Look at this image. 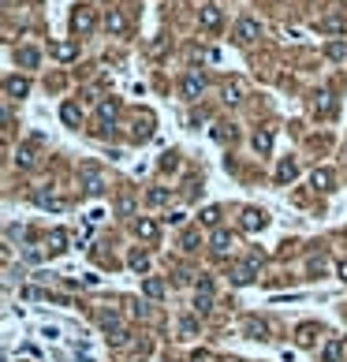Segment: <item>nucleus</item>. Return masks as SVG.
Returning <instances> with one entry per match:
<instances>
[{
	"label": "nucleus",
	"instance_id": "5701e85b",
	"mask_svg": "<svg viewBox=\"0 0 347 362\" xmlns=\"http://www.w3.org/2000/svg\"><path fill=\"white\" fill-rule=\"evenodd\" d=\"M340 276H343V280H347V262H343V265H340Z\"/></svg>",
	"mask_w": 347,
	"mask_h": 362
},
{
	"label": "nucleus",
	"instance_id": "f257e3e1",
	"mask_svg": "<svg viewBox=\"0 0 347 362\" xmlns=\"http://www.w3.org/2000/svg\"><path fill=\"white\" fill-rule=\"evenodd\" d=\"M198 23L206 26V30H217V26H220V8H217V4H206V8L198 12Z\"/></svg>",
	"mask_w": 347,
	"mask_h": 362
},
{
	"label": "nucleus",
	"instance_id": "9b49d317",
	"mask_svg": "<svg viewBox=\"0 0 347 362\" xmlns=\"http://www.w3.org/2000/svg\"><path fill=\"white\" fill-rule=\"evenodd\" d=\"M209 299H213V295H209V284H202L198 295H194V306L198 310H209Z\"/></svg>",
	"mask_w": 347,
	"mask_h": 362
},
{
	"label": "nucleus",
	"instance_id": "423d86ee",
	"mask_svg": "<svg viewBox=\"0 0 347 362\" xmlns=\"http://www.w3.org/2000/svg\"><path fill=\"white\" fill-rule=\"evenodd\" d=\"M71 26H75V30H79V34H86V30H90V26H93V15H90V12H75Z\"/></svg>",
	"mask_w": 347,
	"mask_h": 362
},
{
	"label": "nucleus",
	"instance_id": "9d476101",
	"mask_svg": "<svg viewBox=\"0 0 347 362\" xmlns=\"http://www.w3.org/2000/svg\"><path fill=\"white\" fill-rule=\"evenodd\" d=\"M314 187H321V190H332V172H329V168L314 172Z\"/></svg>",
	"mask_w": 347,
	"mask_h": 362
},
{
	"label": "nucleus",
	"instance_id": "f8f14e48",
	"mask_svg": "<svg viewBox=\"0 0 347 362\" xmlns=\"http://www.w3.org/2000/svg\"><path fill=\"white\" fill-rule=\"evenodd\" d=\"M269 146H273V135H269V131H258V135H254V149L269 153Z\"/></svg>",
	"mask_w": 347,
	"mask_h": 362
},
{
	"label": "nucleus",
	"instance_id": "1a4fd4ad",
	"mask_svg": "<svg viewBox=\"0 0 347 362\" xmlns=\"http://www.w3.org/2000/svg\"><path fill=\"white\" fill-rule=\"evenodd\" d=\"M4 86H8V93H12V97H23V93L30 90V86H26V79H8Z\"/></svg>",
	"mask_w": 347,
	"mask_h": 362
},
{
	"label": "nucleus",
	"instance_id": "dca6fc26",
	"mask_svg": "<svg viewBox=\"0 0 347 362\" xmlns=\"http://www.w3.org/2000/svg\"><path fill=\"white\" fill-rule=\"evenodd\" d=\"M213 246H217V250H228V246H231V235L217 232V235H213Z\"/></svg>",
	"mask_w": 347,
	"mask_h": 362
},
{
	"label": "nucleus",
	"instance_id": "7ed1b4c3",
	"mask_svg": "<svg viewBox=\"0 0 347 362\" xmlns=\"http://www.w3.org/2000/svg\"><path fill=\"white\" fill-rule=\"evenodd\" d=\"M258 34H262V26H258V19H243V23L235 26V37H239V41H254Z\"/></svg>",
	"mask_w": 347,
	"mask_h": 362
},
{
	"label": "nucleus",
	"instance_id": "f03ea898",
	"mask_svg": "<svg viewBox=\"0 0 347 362\" xmlns=\"http://www.w3.org/2000/svg\"><path fill=\"white\" fill-rule=\"evenodd\" d=\"M202 86H206V79H202L198 71H190L187 79H183V97H190V101H194L198 93H202Z\"/></svg>",
	"mask_w": 347,
	"mask_h": 362
},
{
	"label": "nucleus",
	"instance_id": "a211bd4d",
	"mask_svg": "<svg viewBox=\"0 0 347 362\" xmlns=\"http://www.w3.org/2000/svg\"><path fill=\"white\" fill-rule=\"evenodd\" d=\"M276 176H280V179H291V176H295V165H291V161H284V165H280V172H276Z\"/></svg>",
	"mask_w": 347,
	"mask_h": 362
},
{
	"label": "nucleus",
	"instance_id": "f3484780",
	"mask_svg": "<svg viewBox=\"0 0 347 362\" xmlns=\"http://www.w3.org/2000/svg\"><path fill=\"white\" fill-rule=\"evenodd\" d=\"M64 120L67 123H79V109H75V105H64Z\"/></svg>",
	"mask_w": 347,
	"mask_h": 362
},
{
	"label": "nucleus",
	"instance_id": "6e6552de",
	"mask_svg": "<svg viewBox=\"0 0 347 362\" xmlns=\"http://www.w3.org/2000/svg\"><path fill=\"white\" fill-rule=\"evenodd\" d=\"M109 30H112V34H123V30H127V19H123V12H112V15H109Z\"/></svg>",
	"mask_w": 347,
	"mask_h": 362
},
{
	"label": "nucleus",
	"instance_id": "39448f33",
	"mask_svg": "<svg viewBox=\"0 0 347 362\" xmlns=\"http://www.w3.org/2000/svg\"><path fill=\"white\" fill-rule=\"evenodd\" d=\"M75 53H79V49H75V41H56V45H53V56H56V60H75Z\"/></svg>",
	"mask_w": 347,
	"mask_h": 362
},
{
	"label": "nucleus",
	"instance_id": "412c9836",
	"mask_svg": "<svg viewBox=\"0 0 347 362\" xmlns=\"http://www.w3.org/2000/svg\"><path fill=\"white\" fill-rule=\"evenodd\" d=\"M321 30H332V34H336V30H343V23H340V19H325Z\"/></svg>",
	"mask_w": 347,
	"mask_h": 362
},
{
	"label": "nucleus",
	"instance_id": "4468645a",
	"mask_svg": "<svg viewBox=\"0 0 347 362\" xmlns=\"http://www.w3.org/2000/svg\"><path fill=\"white\" fill-rule=\"evenodd\" d=\"M19 60H23L26 68H34V64H37V53H34V49H19Z\"/></svg>",
	"mask_w": 347,
	"mask_h": 362
},
{
	"label": "nucleus",
	"instance_id": "aec40b11",
	"mask_svg": "<svg viewBox=\"0 0 347 362\" xmlns=\"http://www.w3.org/2000/svg\"><path fill=\"white\" fill-rule=\"evenodd\" d=\"M343 53H347V45H343V41H332V45H329V56H336V60H340Z\"/></svg>",
	"mask_w": 347,
	"mask_h": 362
},
{
	"label": "nucleus",
	"instance_id": "0eeeda50",
	"mask_svg": "<svg viewBox=\"0 0 347 362\" xmlns=\"http://www.w3.org/2000/svg\"><path fill=\"white\" fill-rule=\"evenodd\" d=\"M314 112L329 116V112H332V93H317V97H314Z\"/></svg>",
	"mask_w": 347,
	"mask_h": 362
},
{
	"label": "nucleus",
	"instance_id": "20e7f679",
	"mask_svg": "<svg viewBox=\"0 0 347 362\" xmlns=\"http://www.w3.org/2000/svg\"><path fill=\"white\" fill-rule=\"evenodd\" d=\"M82 176H86V190H90V194H101V190H105V179H101V172L93 165H86Z\"/></svg>",
	"mask_w": 347,
	"mask_h": 362
},
{
	"label": "nucleus",
	"instance_id": "2eb2a0df",
	"mask_svg": "<svg viewBox=\"0 0 347 362\" xmlns=\"http://www.w3.org/2000/svg\"><path fill=\"white\" fill-rule=\"evenodd\" d=\"M239 93H243L239 82H228V86H224V97H228V101H239Z\"/></svg>",
	"mask_w": 347,
	"mask_h": 362
},
{
	"label": "nucleus",
	"instance_id": "4be33fe9",
	"mask_svg": "<svg viewBox=\"0 0 347 362\" xmlns=\"http://www.w3.org/2000/svg\"><path fill=\"white\" fill-rule=\"evenodd\" d=\"M146 291H150V295H161L165 288H161V280H146Z\"/></svg>",
	"mask_w": 347,
	"mask_h": 362
},
{
	"label": "nucleus",
	"instance_id": "ddd939ff",
	"mask_svg": "<svg viewBox=\"0 0 347 362\" xmlns=\"http://www.w3.org/2000/svg\"><path fill=\"white\" fill-rule=\"evenodd\" d=\"M243 224H246V228H262V224H265V217H262V213H254V209H250V213L243 217Z\"/></svg>",
	"mask_w": 347,
	"mask_h": 362
},
{
	"label": "nucleus",
	"instance_id": "6ab92c4d",
	"mask_svg": "<svg viewBox=\"0 0 347 362\" xmlns=\"http://www.w3.org/2000/svg\"><path fill=\"white\" fill-rule=\"evenodd\" d=\"M153 232H157L153 221H142V224H138V235H146V239H153Z\"/></svg>",
	"mask_w": 347,
	"mask_h": 362
}]
</instances>
